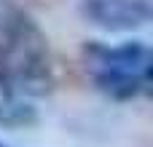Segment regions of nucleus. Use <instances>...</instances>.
<instances>
[{
  "instance_id": "f257e3e1",
  "label": "nucleus",
  "mask_w": 153,
  "mask_h": 147,
  "mask_svg": "<svg viewBox=\"0 0 153 147\" xmlns=\"http://www.w3.org/2000/svg\"><path fill=\"white\" fill-rule=\"evenodd\" d=\"M56 86L48 35L16 0H0V99L46 96Z\"/></svg>"
},
{
  "instance_id": "f03ea898",
  "label": "nucleus",
  "mask_w": 153,
  "mask_h": 147,
  "mask_svg": "<svg viewBox=\"0 0 153 147\" xmlns=\"http://www.w3.org/2000/svg\"><path fill=\"white\" fill-rule=\"evenodd\" d=\"M151 46L126 40L118 46L89 43L83 48V70L91 86L113 102H134L151 94Z\"/></svg>"
},
{
  "instance_id": "7ed1b4c3",
  "label": "nucleus",
  "mask_w": 153,
  "mask_h": 147,
  "mask_svg": "<svg viewBox=\"0 0 153 147\" xmlns=\"http://www.w3.org/2000/svg\"><path fill=\"white\" fill-rule=\"evenodd\" d=\"M81 13L89 24L108 32H132L151 21V0H81Z\"/></svg>"
},
{
  "instance_id": "20e7f679",
  "label": "nucleus",
  "mask_w": 153,
  "mask_h": 147,
  "mask_svg": "<svg viewBox=\"0 0 153 147\" xmlns=\"http://www.w3.org/2000/svg\"><path fill=\"white\" fill-rule=\"evenodd\" d=\"M0 147H5V145H3V142H0Z\"/></svg>"
}]
</instances>
